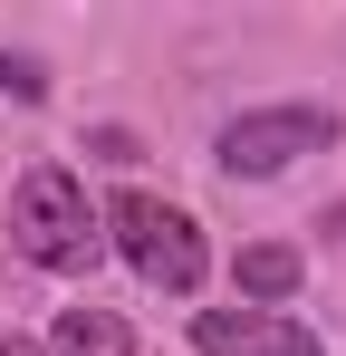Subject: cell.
Instances as JSON below:
<instances>
[{
	"label": "cell",
	"instance_id": "obj_7",
	"mask_svg": "<svg viewBox=\"0 0 346 356\" xmlns=\"http://www.w3.org/2000/svg\"><path fill=\"white\" fill-rule=\"evenodd\" d=\"M0 97L39 106V97H49V67H39V58H0Z\"/></svg>",
	"mask_w": 346,
	"mask_h": 356
},
{
	"label": "cell",
	"instance_id": "obj_4",
	"mask_svg": "<svg viewBox=\"0 0 346 356\" xmlns=\"http://www.w3.org/2000/svg\"><path fill=\"white\" fill-rule=\"evenodd\" d=\"M192 347L202 356H327L298 318H279V308H202V318H192Z\"/></svg>",
	"mask_w": 346,
	"mask_h": 356
},
{
	"label": "cell",
	"instance_id": "obj_8",
	"mask_svg": "<svg viewBox=\"0 0 346 356\" xmlns=\"http://www.w3.org/2000/svg\"><path fill=\"white\" fill-rule=\"evenodd\" d=\"M0 356H49V347H29V337H0Z\"/></svg>",
	"mask_w": 346,
	"mask_h": 356
},
{
	"label": "cell",
	"instance_id": "obj_3",
	"mask_svg": "<svg viewBox=\"0 0 346 356\" xmlns=\"http://www.w3.org/2000/svg\"><path fill=\"white\" fill-rule=\"evenodd\" d=\"M327 145H337V116H327V106H260V116L222 125L212 164H222L231 183H270V174H288L298 154H327Z\"/></svg>",
	"mask_w": 346,
	"mask_h": 356
},
{
	"label": "cell",
	"instance_id": "obj_1",
	"mask_svg": "<svg viewBox=\"0 0 346 356\" xmlns=\"http://www.w3.org/2000/svg\"><path fill=\"white\" fill-rule=\"evenodd\" d=\"M10 241L39 270H87L106 250V212L87 202V183L67 174V164H39V174H19V193H10Z\"/></svg>",
	"mask_w": 346,
	"mask_h": 356
},
{
	"label": "cell",
	"instance_id": "obj_5",
	"mask_svg": "<svg viewBox=\"0 0 346 356\" xmlns=\"http://www.w3.org/2000/svg\"><path fill=\"white\" fill-rule=\"evenodd\" d=\"M58 356H135V327L115 308H67L58 318Z\"/></svg>",
	"mask_w": 346,
	"mask_h": 356
},
{
	"label": "cell",
	"instance_id": "obj_6",
	"mask_svg": "<svg viewBox=\"0 0 346 356\" xmlns=\"http://www.w3.org/2000/svg\"><path fill=\"white\" fill-rule=\"evenodd\" d=\"M240 289L250 298H288L298 289V250H288V241H250V250H240Z\"/></svg>",
	"mask_w": 346,
	"mask_h": 356
},
{
	"label": "cell",
	"instance_id": "obj_2",
	"mask_svg": "<svg viewBox=\"0 0 346 356\" xmlns=\"http://www.w3.org/2000/svg\"><path fill=\"white\" fill-rule=\"evenodd\" d=\"M106 241L145 270V280H154V289H173V298L202 289V222H192L183 202H164V193H115Z\"/></svg>",
	"mask_w": 346,
	"mask_h": 356
}]
</instances>
